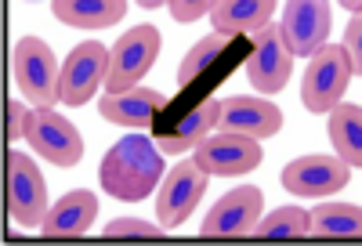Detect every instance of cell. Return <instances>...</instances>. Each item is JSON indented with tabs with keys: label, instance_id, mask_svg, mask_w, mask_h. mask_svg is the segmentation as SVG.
I'll use <instances>...</instances> for the list:
<instances>
[{
	"label": "cell",
	"instance_id": "6da1fadb",
	"mask_svg": "<svg viewBox=\"0 0 362 246\" xmlns=\"http://www.w3.org/2000/svg\"><path fill=\"white\" fill-rule=\"evenodd\" d=\"M160 177H163V152L156 148V141H148L141 134L116 141L98 167L102 189L124 203L148 199L153 189L160 184Z\"/></svg>",
	"mask_w": 362,
	"mask_h": 246
},
{
	"label": "cell",
	"instance_id": "7a4b0ae2",
	"mask_svg": "<svg viewBox=\"0 0 362 246\" xmlns=\"http://www.w3.org/2000/svg\"><path fill=\"white\" fill-rule=\"evenodd\" d=\"M11 66H15L18 90L37 109H54V102H62L58 98V87H62V66H58L54 51L40 37H22L15 44Z\"/></svg>",
	"mask_w": 362,
	"mask_h": 246
},
{
	"label": "cell",
	"instance_id": "3957f363",
	"mask_svg": "<svg viewBox=\"0 0 362 246\" xmlns=\"http://www.w3.org/2000/svg\"><path fill=\"white\" fill-rule=\"evenodd\" d=\"M351 76H355L351 62L341 51V44H326L305 66V76H300V102H305L308 112H329L348 90Z\"/></svg>",
	"mask_w": 362,
	"mask_h": 246
},
{
	"label": "cell",
	"instance_id": "277c9868",
	"mask_svg": "<svg viewBox=\"0 0 362 246\" xmlns=\"http://www.w3.org/2000/svg\"><path fill=\"white\" fill-rule=\"evenodd\" d=\"M160 54V29L156 25H134L119 37L109 51V76H105V95L138 87V80L153 69Z\"/></svg>",
	"mask_w": 362,
	"mask_h": 246
},
{
	"label": "cell",
	"instance_id": "5b68a950",
	"mask_svg": "<svg viewBox=\"0 0 362 246\" xmlns=\"http://www.w3.org/2000/svg\"><path fill=\"white\" fill-rule=\"evenodd\" d=\"M25 141H29V148H33L40 160H47L54 167H76L80 156H83L80 131L54 109H29Z\"/></svg>",
	"mask_w": 362,
	"mask_h": 246
},
{
	"label": "cell",
	"instance_id": "8992f818",
	"mask_svg": "<svg viewBox=\"0 0 362 246\" xmlns=\"http://www.w3.org/2000/svg\"><path fill=\"white\" fill-rule=\"evenodd\" d=\"M218 119V102L206 98L192 109H174L163 102L160 116L153 119V141L160 152H192L210 131H214Z\"/></svg>",
	"mask_w": 362,
	"mask_h": 246
},
{
	"label": "cell",
	"instance_id": "52a82bcc",
	"mask_svg": "<svg viewBox=\"0 0 362 246\" xmlns=\"http://www.w3.org/2000/svg\"><path fill=\"white\" fill-rule=\"evenodd\" d=\"M8 210L22 228H40L47 218V181L25 152H8Z\"/></svg>",
	"mask_w": 362,
	"mask_h": 246
},
{
	"label": "cell",
	"instance_id": "ba28073f",
	"mask_svg": "<svg viewBox=\"0 0 362 246\" xmlns=\"http://www.w3.org/2000/svg\"><path fill=\"white\" fill-rule=\"evenodd\" d=\"M192 152H196L192 160L199 163L206 177H243L261 163V145L254 138L228 134V131L206 134Z\"/></svg>",
	"mask_w": 362,
	"mask_h": 246
},
{
	"label": "cell",
	"instance_id": "9c48e42d",
	"mask_svg": "<svg viewBox=\"0 0 362 246\" xmlns=\"http://www.w3.org/2000/svg\"><path fill=\"white\" fill-rule=\"evenodd\" d=\"M206 174L199 170L196 160H181L177 167H170L167 181L156 192V218L163 228H181L189 221V213L199 206L203 192H206Z\"/></svg>",
	"mask_w": 362,
	"mask_h": 246
},
{
	"label": "cell",
	"instance_id": "30bf717a",
	"mask_svg": "<svg viewBox=\"0 0 362 246\" xmlns=\"http://www.w3.org/2000/svg\"><path fill=\"white\" fill-rule=\"evenodd\" d=\"M105 76H109V51L98 40H83L66 54L58 98L66 105H87L95 98V90L105 87Z\"/></svg>",
	"mask_w": 362,
	"mask_h": 246
},
{
	"label": "cell",
	"instance_id": "8fae6325",
	"mask_svg": "<svg viewBox=\"0 0 362 246\" xmlns=\"http://www.w3.org/2000/svg\"><path fill=\"white\" fill-rule=\"evenodd\" d=\"M250 44H254V51L247 58V76H250L254 90H261V95H279L293 73V54L283 44L279 25L268 22L264 29H257L250 37Z\"/></svg>",
	"mask_w": 362,
	"mask_h": 246
},
{
	"label": "cell",
	"instance_id": "7c38bea8",
	"mask_svg": "<svg viewBox=\"0 0 362 246\" xmlns=\"http://www.w3.org/2000/svg\"><path fill=\"white\" fill-rule=\"evenodd\" d=\"M264 196L257 184H239L228 196H221L203 218V235L210 239H235V235H250L254 225L261 221Z\"/></svg>",
	"mask_w": 362,
	"mask_h": 246
},
{
	"label": "cell",
	"instance_id": "4fadbf2b",
	"mask_svg": "<svg viewBox=\"0 0 362 246\" xmlns=\"http://www.w3.org/2000/svg\"><path fill=\"white\" fill-rule=\"evenodd\" d=\"M351 177V167H344L337 156H300L293 163H286L283 170V189L293 196H305V199H322V196H334L341 192Z\"/></svg>",
	"mask_w": 362,
	"mask_h": 246
},
{
	"label": "cell",
	"instance_id": "5bb4252c",
	"mask_svg": "<svg viewBox=\"0 0 362 246\" xmlns=\"http://www.w3.org/2000/svg\"><path fill=\"white\" fill-rule=\"evenodd\" d=\"M283 44L297 58H312L319 47H326L329 37V8L319 0H290L283 8Z\"/></svg>",
	"mask_w": 362,
	"mask_h": 246
},
{
	"label": "cell",
	"instance_id": "9a60e30c",
	"mask_svg": "<svg viewBox=\"0 0 362 246\" xmlns=\"http://www.w3.org/2000/svg\"><path fill=\"white\" fill-rule=\"evenodd\" d=\"M218 131H228V134H243V138H272L279 134L283 127V112L272 105L268 98H221L218 102V119H214Z\"/></svg>",
	"mask_w": 362,
	"mask_h": 246
},
{
	"label": "cell",
	"instance_id": "2e32d148",
	"mask_svg": "<svg viewBox=\"0 0 362 246\" xmlns=\"http://www.w3.org/2000/svg\"><path fill=\"white\" fill-rule=\"evenodd\" d=\"M163 109V95L153 87H127V90H116V95H102L98 112L116 123V127H145L153 123Z\"/></svg>",
	"mask_w": 362,
	"mask_h": 246
},
{
	"label": "cell",
	"instance_id": "e0dca14e",
	"mask_svg": "<svg viewBox=\"0 0 362 246\" xmlns=\"http://www.w3.org/2000/svg\"><path fill=\"white\" fill-rule=\"evenodd\" d=\"M272 11H276L272 0H214L210 22H214L218 37H254L272 22Z\"/></svg>",
	"mask_w": 362,
	"mask_h": 246
},
{
	"label": "cell",
	"instance_id": "ac0fdd59",
	"mask_svg": "<svg viewBox=\"0 0 362 246\" xmlns=\"http://www.w3.org/2000/svg\"><path fill=\"white\" fill-rule=\"evenodd\" d=\"M95 213H98V199L95 192L87 189H76V192H66L62 199H58L47 218L40 225V232L47 239H69V235H83L90 225H95Z\"/></svg>",
	"mask_w": 362,
	"mask_h": 246
},
{
	"label": "cell",
	"instance_id": "d6986e66",
	"mask_svg": "<svg viewBox=\"0 0 362 246\" xmlns=\"http://www.w3.org/2000/svg\"><path fill=\"white\" fill-rule=\"evenodd\" d=\"M329 141L344 167H362V109L351 102H337L329 109Z\"/></svg>",
	"mask_w": 362,
	"mask_h": 246
},
{
	"label": "cell",
	"instance_id": "ffe728a7",
	"mask_svg": "<svg viewBox=\"0 0 362 246\" xmlns=\"http://www.w3.org/2000/svg\"><path fill=\"white\" fill-rule=\"evenodd\" d=\"M54 18L76 29H105L124 18V0H54Z\"/></svg>",
	"mask_w": 362,
	"mask_h": 246
},
{
	"label": "cell",
	"instance_id": "44dd1931",
	"mask_svg": "<svg viewBox=\"0 0 362 246\" xmlns=\"http://www.w3.org/2000/svg\"><path fill=\"white\" fill-rule=\"evenodd\" d=\"M308 232L329 239H358L362 235V210L351 203H322L308 213Z\"/></svg>",
	"mask_w": 362,
	"mask_h": 246
},
{
	"label": "cell",
	"instance_id": "7402d4cb",
	"mask_svg": "<svg viewBox=\"0 0 362 246\" xmlns=\"http://www.w3.org/2000/svg\"><path fill=\"white\" fill-rule=\"evenodd\" d=\"M250 235H257V239H300V235H308V210L279 206L264 221H257Z\"/></svg>",
	"mask_w": 362,
	"mask_h": 246
},
{
	"label": "cell",
	"instance_id": "603a6c76",
	"mask_svg": "<svg viewBox=\"0 0 362 246\" xmlns=\"http://www.w3.org/2000/svg\"><path fill=\"white\" fill-rule=\"evenodd\" d=\"M105 235H148V239H160L163 225H148V221H138V218H119V221L105 225Z\"/></svg>",
	"mask_w": 362,
	"mask_h": 246
},
{
	"label": "cell",
	"instance_id": "cb8c5ba5",
	"mask_svg": "<svg viewBox=\"0 0 362 246\" xmlns=\"http://www.w3.org/2000/svg\"><path fill=\"white\" fill-rule=\"evenodd\" d=\"M341 51L348 54V62H351V73L358 76V73H362V22H358V15L348 22V33H344Z\"/></svg>",
	"mask_w": 362,
	"mask_h": 246
},
{
	"label": "cell",
	"instance_id": "d4e9b609",
	"mask_svg": "<svg viewBox=\"0 0 362 246\" xmlns=\"http://www.w3.org/2000/svg\"><path fill=\"white\" fill-rule=\"evenodd\" d=\"M167 8L177 22H196V18L210 15V0H174V4H167Z\"/></svg>",
	"mask_w": 362,
	"mask_h": 246
},
{
	"label": "cell",
	"instance_id": "484cf974",
	"mask_svg": "<svg viewBox=\"0 0 362 246\" xmlns=\"http://www.w3.org/2000/svg\"><path fill=\"white\" fill-rule=\"evenodd\" d=\"M25 123H29V109L22 102H8V141L25 138Z\"/></svg>",
	"mask_w": 362,
	"mask_h": 246
}]
</instances>
